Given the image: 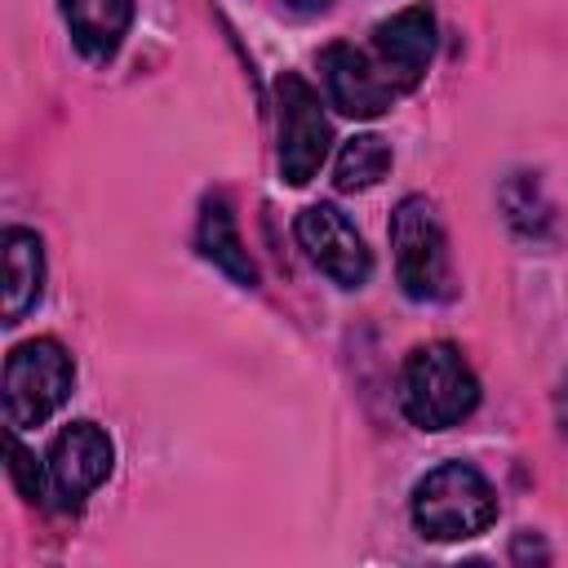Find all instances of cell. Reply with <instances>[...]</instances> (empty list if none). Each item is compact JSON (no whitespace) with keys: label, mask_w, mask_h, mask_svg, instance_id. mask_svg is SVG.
Listing matches in <instances>:
<instances>
[{"label":"cell","mask_w":568,"mask_h":568,"mask_svg":"<svg viewBox=\"0 0 568 568\" xmlns=\"http://www.w3.org/2000/svg\"><path fill=\"white\" fill-rule=\"evenodd\" d=\"M320 80H324L328 106H337L342 115H355V120H373L386 106H395V98H404V89L373 58V49H355L342 40L320 53Z\"/></svg>","instance_id":"7"},{"label":"cell","mask_w":568,"mask_h":568,"mask_svg":"<svg viewBox=\"0 0 568 568\" xmlns=\"http://www.w3.org/2000/svg\"><path fill=\"white\" fill-rule=\"evenodd\" d=\"M195 244H200V253H204L217 271H226L235 284H244V288L257 284V266H253V257H248V248H244V240H240L231 200H226L222 191H209V195H204Z\"/></svg>","instance_id":"12"},{"label":"cell","mask_w":568,"mask_h":568,"mask_svg":"<svg viewBox=\"0 0 568 568\" xmlns=\"http://www.w3.org/2000/svg\"><path fill=\"white\" fill-rule=\"evenodd\" d=\"M58 9H62V22L75 49L89 62L115 58V49L124 44L133 27V0H58Z\"/></svg>","instance_id":"10"},{"label":"cell","mask_w":568,"mask_h":568,"mask_svg":"<svg viewBox=\"0 0 568 568\" xmlns=\"http://www.w3.org/2000/svg\"><path fill=\"white\" fill-rule=\"evenodd\" d=\"M275 124H280V178L288 186H306L320 173L333 133L320 93L297 71H284L275 80Z\"/></svg>","instance_id":"5"},{"label":"cell","mask_w":568,"mask_h":568,"mask_svg":"<svg viewBox=\"0 0 568 568\" xmlns=\"http://www.w3.org/2000/svg\"><path fill=\"white\" fill-rule=\"evenodd\" d=\"M9 475H13V484H18V493H22L27 501L49 506V475H44V462L18 439V430H9Z\"/></svg>","instance_id":"14"},{"label":"cell","mask_w":568,"mask_h":568,"mask_svg":"<svg viewBox=\"0 0 568 568\" xmlns=\"http://www.w3.org/2000/svg\"><path fill=\"white\" fill-rule=\"evenodd\" d=\"M373 58L390 71V80L413 93L435 58V13L426 4H408L399 13H390L386 22L373 27Z\"/></svg>","instance_id":"9"},{"label":"cell","mask_w":568,"mask_h":568,"mask_svg":"<svg viewBox=\"0 0 568 568\" xmlns=\"http://www.w3.org/2000/svg\"><path fill=\"white\" fill-rule=\"evenodd\" d=\"M75 382V364L62 342L53 337H31L18 342L4 359V422L9 430H27L49 422Z\"/></svg>","instance_id":"3"},{"label":"cell","mask_w":568,"mask_h":568,"mask_svg":"<svg viewBox=\"0 0 568 568\" xmlns=\"http://www.w3.org/2000/svg\"><path fill=\"white\" fill-rule=\"evenodd\" d=\"M284 4H288L293 13H324L333 0H284Z\"/></svg>","instance_id":"15"},{"label":"cell","mask_w":568,"mask_h":568,"mask_svg":"<svg viewBox=\"0 0 568 568\" xmlns=\"http://www.w3.org/2000/svg\"><path fill=\"white\" fill-rule=\"evenodd\" d=\"M390 248L399 288L413 302H444L448 288V235L426 195H404L390 213Z\"/></svg>","instance_id":"4"},{"label":"cell","mask_w":568,"mask_h":568,"mask_svg":"<svg viewBox=\"0 0 568 568\" xmlns=\"http://www.w3.org/2000/svg\"><path fill=\"white\" fill-rule=\"evenodd\" d=\"M390 169V146L386 138L377 133H355L346 138V146L337 151V164H333V186L337 191H368L386 178Z\"/></svg>","instance_id":"13"},{"label":"cell","mask_w":568,"mask_h":568,"mask_svg":"<svg viewBox=\"0 0 568 568\" xmlns=\"http://www.w3.org/2000/svg\"><path fill=\"white\" fill-rule=\"evenodd\" d=\"M497 519V493L470 462H439L413 488V524L430 541L479 537Z\"/></svg>","instance_id":"2"},{"label":"cell","mask_w":568,"mask_h":568,"mask_svg":"<svg viewBox=\"0 0 568 568\" xmlns=\"http://www.w3.org/2000/svg\"><path fill=\"white\" fill-rule=\"evenodd\" d=\"M479 404V377L453 342H422L399 368V408L422 430H448Z\"/></svg>","instance_id":"1"},{"label":"cell","mask_w":568,"mask_h":568,"mask_svg":"<svg viewBox=\"0 0 568 568\" xmlns=\"http://www.w3.org/2000/svg\"><path fill=\"white\" fill-rule=\"evenodd\" d=\"M4 297H0V320L18 324L44 293V244L27 226H9L4 240Z\"/></svg>","instance_id":"11"},{"label":"cell","mask_w":568,"mask_h":568,"mask_svg":"<svg viewBox=\"0 0 568 568\" xmlns=\"http://www.w3.org/2000/svg\"><path fill=\"white\" fill-rule=\"evenodd\" d=\"M111 462H115V448H111V435L80 417L71 426H62L44 453V475H49V506H62V510H75L106 475H111Z\"/></svg>","instance_id":"6"},{"label":"cell","mask_w":568,"mask_h":568,"mask_svg":"<svg viewBox=\"0 0 568 568\" xmlns=\"http://www.w3.org/2000/svg\"><path fill=\"white\" fill-rule=\"evenodd\" d=\"M559 422H564V430H568V382H564V390H559Z\"/></svg>","instance_id":"16"},{"label":"cell","mask_w":568,"mask_h":568,"mask_svg":"<svg viewBox=\"0 0 568 568\" xmlns=\"http://www.w3.org/2000/svg\"><path fill=\"white\" fill-rule=\"evenodd\" d=\"M297 244L306 248V257L342 288H359L373 275V253L359 240V231L351 226V217L337 204H306L293 222Z\"/></svg>","instance_id":"8"}]
</instances>
